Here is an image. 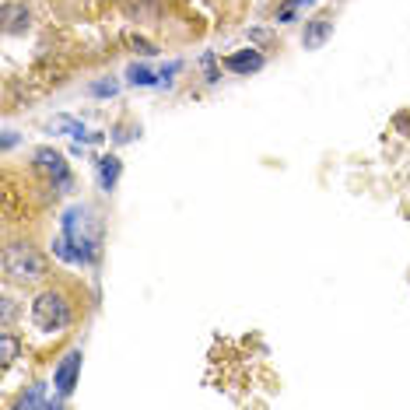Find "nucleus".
Returning a JSON list of instances; mask_svg holds the SVG:
<instances>
[{"mask_svg": "<svg viewBox=\"0 0 410 410\" xmlns=\"http://www.w3.org/2000/svg\"><path fill=\"white\" fill-rule=\"evenodd\" d=\"M4 270H8V277H15V281H39V277L46 274V260H42V252H39L35 245L15 242V245H8V252H4Z\"/></svg>", "mask_w": 410, "mask_h": 410, "instance_id": "nucleus-1", "label": "nucleus"}, {"mask_svg": "<svg viewBox=\"0 0 410 410\" xmlns=\"http://www.w3.org/2000/svg\"><path fill=\"white\" fill-rule=\"evenodd\" d=\"M32 323L39 330H64L71 323V305L60 291H42L35 301H32Z\"/></svg>", "mask_w": 410, "mask_h": 410, "instance_id": "nucleus-2", "label": "nucleus"}, {"mask_svg": "<svg viewBox=\"0 0 410 410\" xmlns=\"http://www.w3.org/2000/svg\"><path fill=\"white\" fill-rule=\"evenodd\" d=\"M64 235H67V242L77 249L81 263H91V260H95L98 239H95V232H88V211H84V207H71V211L64 214Z\"/></svg>", "mask_w": 410, "mask_h": 410, "instance_id": "nucleus-3", "label": "nucleus"}, {"mask_svg": "<svg viewBox=\"0 0 410 410\" xmlns=\"http://www.w3.org/2000/svg\"><path fill=\"white\" fill-rule=\"evenodd\" d=\"M77 372H81V351H67L64 362L57 365V375H53V386H57L60 396H71V393H74Z\"/></svg>", "mask_w": 410, "mask_h": 410, "instance_id": "nucleus-4", "label": "nucleus"}, {"mask_svg": "<svg viewBox=\"0 0 410 410\" xmlns=\"http://www.w3.org/2000/svg\"><path fill=\"white\" fill-rule=\"evenodd\" d=\"M35 165H39L46 176H53V179L67 183V162H64L60 151H53V147H39V151H35Z\"/></svg>", "mask_w": 410, "mask_h": 410, "instance_id": "nucleus-5", "label": "nucleus"}, {"mask_svg": "<svg viewBox=\"0 0 410 410\" xmlns=\"http://www.w3.org/2000/svg\"><path fill=\"white\" fill-rule=\"evenodd\" d=\"M225 67L235 74H256L263 67V57H260V49H239V53L225 57Z\"/></svg>", "mask_w": 410, "mask_h": 410, "instance_id": "nucleus-6", "label": "nucleus"}, {"mask_svg": "<svg viewBox=\"0 0 410 410\" xmlns=\"http://www.w3.org/2000/svg\"><path fill=\"white\" fill-rule=\"evenodd\" d=\"M330 32H333V21L330 18H313L309 25H305V49H319L326 39H330Z\"/></svg>", "mask_w": 410, "mask_h": 410, "instance_id": "nucleus-7", "label": "nucleus"}, {"mask_svg": "<svg viewBox=\"0 0 410 410\" xmlns=\"http://www.w3.org/2000/svg\"><path fill=\"white\" fill-rule=\"evenodd\" d=\"M120 158L116 155H106V158H98V183H102V189H113L116 186V179H120Z\"/></svg>", "mask_w": 410, "mask_h": 410, "instance_id": "nucleus-8", "label": "nucleus"}, {"mask_svg": "<svg viewBox=\"0 0 410 410\" xmlns=\"http://www.w3.org/2000/svg\"><path fill=\"white\" fill-rule=\"evenodd\" d=\"M49 127H53V130H60V133H67V137H77V140H98L95 133L88 137V133H84V123H77V120H71V116H57V120L49 123Z\"/></svg>", "mask_w": 410, "mask_h": 410, "instance_id": "nucleus-9", "label": "nucleus"}, {"mask_svg": "<svg viewBox=\"0 0 410 410\" xmlns=\"http://www.w3.org/2000/svg\"><path fill=\"white\" fill-rule=\"evenodd\" d=\"M127 77H130V84H155V74H151L147 67H137V64L127 71Z\"/></svg>", "mask_w": 410, "mask_h": 410, "instance_id": "nucleus-10", "label": "nucleus"}, {"mask_svg": "<svg viewBox=\"0 0 410 410\" xmlns=\"http://www.w3.org/2000/svg\"><path fill=\"white\" fill-rule=\"evenodd\" d=\"M42 389H46V386H32V393H28V396H21V403H18V407H21V410L42 407Z\"/></svg>", "mask_w": 410, "mask_h": 410, "instance_id": "nucleus-11", "label": "nucleus"}, {"mask_svg": "<svg viewBox=\"0 0 410 410\" xmlns=\"http://www.w3.org/2000/svg\"><path fill=\"white\" fill-rule=\"evenodd\" d=\"M0 354H4V365H11V362H15V354H18L15 337H0Z\"/></svg>", "mask_w": 410, "mask_h": 410, "instance_id": "nucleus-12", "label": "nucleus"}, {"mask_svg": "<svg viewBox=\"0 0 410 410\" xmlns=\"http://www.w3.org/2000/svg\"><path fill=\"white\" fill-rule=\"evenodd\" d=\"M127 42L137 49V53H155V46H151L147 39H137V35H127Z\"/></svg>", "mask_w": 410, "mask_h": 410, "instance_id": "nucleus-13", "label": "nucleus"}, {"mask_svg": "<svg viewBox=\"0 0 410 410\" xmlns=\"http://www.w3.org/2000/svg\"><path fill=\"white\" fill-rule=\"evenodd\" d=\"M91 91L95 95H116V84L113 81H98V84H91Z\"/></svg>", "mask_w": 410, "mask_h": 410, "instance_id": "nucleus-14", "label": "nucleus"}, {"mask_svg": "<svg viewBox=\"0 0 410 410\" xmlns=\"http://www.w3.org/2000/svg\"><path fill=\"white\" fill-rule=\"evenodd\" d=\"M301 4H313V0H295V8H301Z\"/></svg>", "mask_w": 410, "mask_h": 410, "instance_id": "nucleus-15", "label": "nucleus"}]
</instances>
